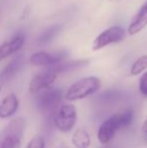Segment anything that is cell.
I'll return each mask as SVG.
<instances>
[{"mask_svg": "<svg viewBox=\"0 0 147 148\" xmlns=\"http://www.w3.org/2000/svg\"><path fill=\"white\" fill-rule=\"evenodd\" d=\"M63 99V91L59 89H45L39 92L36 104L39 111L49 112L55 109V106Z\"/></svg>", "mask_w": 147, "mask_h": 148, "instance_id": "obj_3", "label": "cell"}, {"mask_svg": "<svg viewBox=\"0 0 147 148\" xmlns=\"http://www.w3.org/2000/svg\"><path fill=\"white\" fill-rule=\"evenodd\" d=\"M24 64V57L22 55L17 56L8 62V64L0 73V81L3 83L9 82L17 75V73L21 70Z\"/></svg>", "mask_w": 147, "mask_h": 148, "instance_id": "obj_8", "label": "cell"}, {"mask_svg": "<svg viewBox=\"0 0 147 148\" xmlns=\"http://www.w3.org/2000/svg\"><path fill=\"white\" fill-rule=\"evenodd\" d=\"M124 37H125V30L120 26H113L101 32L95 38L92 49L94 51H99L109 45L119 42Z\"/></svg>", "mask_w": 147, "mask_h": 148, "instance_id": "obj_4", "label": "cell"}, {"mask_svg": "<svg viewBox=\"0 0 147 148\" xmlns=\"http://www.w3.org/2000/svg\"><path fill=\"white\" fill-rule=\"evenodd\" d=\"M57 148H69V147H68V146H66L65 144H61V145H59V146H57Z\"/></svg>", "mask_w": 147, "mask_h": 148, "instance_id": "obj_22", "label": "cell"}, {"mask_svg": "<svg viewBox=\"0 0 147 148\" xmlns=\"http://www.w3.org/2000/svg\"><path fill=\"white\" fill-rule=\"evenodd\" d=\"M20 137L12 135H3L1 148H20Z\"/></svg>", "mask_w": 147, "mask_h": 148, "instance_id": "obj_17", "label": "cell"}, {"mask_svg": "<svg viewBox=\"0 0 147 148\" xmlns=\"http://www.w3.org/2000/svg\"><path fill=\"white\" fill-rule=\"evenodd\" d=\"M146 135V137H145V139H146V140H147V134H145Z\"/></svg>", "mask_w": 147, "mask_h": 148, "instance_id": "obj_23", "label": "cell"}, {"mask_svg": "<svg viewBox=\"0 0 147 148\" xmlns=\"http://www.w3.org/2000/svg\"><path fill=\"white\" fill-rule=\"evenodd\" d=\"M66 58V53H59L57 55H51V53H44V51H38L30 57V64L36 66H45L49 68L57 62L64 60Z\"/></svg>", "mask_w": 147, "mask_h": 148, "instance_id": "obj_7", "label": "cell"}, {"mask_svg": "<svg viewBox=\"0 0 147 148\" xmlns=\"http://www.w3.org/2000/svg\"><path fill=\"white\" fill-rule=\"evenodd\" d=\"M147 26V1L140 7L139 11L135 15L129 26H128V33L136 34Z\"/></svg>", "mask_w": 147, "mask_h": 148, "instance_id": "obj_10", "label": "cell"}, {"mask_svg": "<svg viewBox=\"0 0 147 148\" xmlns=\"http://www.w3.org/2000/svg\"><path fill=\"white\" fill-rule=\"evenodd\" d=\"M134 119V112L131 109H127L125 112L120 114V123H121V129L127 128L131 125Z\"/></svg>", "mask_w": 147, "mask_h": 148, "instance_id": "obj_18", "label": "cell"}, {"mask_svg": "<svg viewBox=\"0 0 147 148\" xmlns=\"http://www.w3.org/2000/svg\"><path fill=\"white\" fill-rule=\"evenodd\" d=\"M146 70H147V55H144L134 62V64H132L131 69H130V74L132 76H137V75H140L141 73L145 72Z\"/></svg>", "mask_w": 147, "mask_h": 148, "instance_id": "obj_15", "label": "cell"}, {"mask_svg": "<svg viewBox=\"0 0 147 148\" xmlns=\"http://www.w3.org/2000/svg\"><path fill=\"white\" fill-rule=\"evenodd\" d=\"M139 91L143 97L147 98V71L142 74L139 80Z\"/></svg>", "mask_w": 147, "mask_h": 148, "instance_id": "obj_20", "label": "cell"}, {"mask_svg": "<svg viewBox=\"0 0 147 148\" xmlns=\"http://www.w3.org/2000/svg\"><path fill=\"white\" fill-rule=\"evenodd\" d=\"M142 131H143L144 134H147V118L143 122V125H142Z\"/></svg>", "mask_w": 147, "mask_h": 148, "instance_id": "obj_21", "label": "cell"}, {"mask_svg": "<svg viewBox=\"0 0 147 148\" xmlns=\"http://www.w3.org/2000/svg\"><path fill=\"white\" fill-rule=\"evenodd\" d=\"M59 25H53L51 27H49V29H46L43 33H41V35L38 37L37 41H38L39 45H44L47 43L57 34V32L59 31Z\"/></svg>", "mask_w": 147, "mask_h": 148, "instance_id": "obj_16", "label": "cell"}, {"mask_svg": "<svg viewBox=\"0 0 147 148\" xmlns=\"http://www.w3.org/2000/svg\"><path fill=\"white\" fill-rule=\"evenodd\" d=\"M44 147H45V142L43 140V138L41 136H39V135H37V136H34L28 142L26 148H44Z\"/></svg>", "mask_w": 147, "mask_h": 148, "instance_id": "obj_19", "label": "cell"}, {"mask_svg": "<svg viewBox=\"0 0 147 148\" xmlns=\"http://www.w3.org/2000/svg\"><path fill=\"white\" fill-rule=\"evenodd\" d=\"M121 129L120 123V114H115L102 123L97 132V138L99 142L103 145L108 144L114 138L116 132Z\"/></svg>", "mask_w": 147, "mask_h": 148, "instance_id": "obj_5", "label": "cell"}, {"mask_svg": "<svg viewBox=\"0 0 147 148\" xmlns=\"http://www.w3.org/2000/svg\"><path fill=\"white\" fill-rule=\"evenodd\" d=\"M101 87V81L97 77H86L75 82L66 93V99L69 101L85 99L94 95Z\"/></svg>", "mask_w": 147, "mask_h": 148, "instance_id": "obj_1", "label": "cell"}, {"mask_svg": "<svg viewBox=\"0 0 147 148\" xmlns=\"http://www.w3.org/2000/svg\"><path fill=\"white\" fill-rule=\"evenodd\" d=\"M0 90H1V86H0Z\"/></svg>", "mask_w": 147, "mask_h": 148, "instance_id": "obj_24", "label": "cell"}, {"mask_svg": "<svg viewBox=\"0 0 147 148\" xmlns=\"http://www.w3.org/2000/svg\"><path fill=\"white\" fill-rule=\"evenodd\" d=\"M77 122V109L73 104L61 105L53 115V123L62 132H69Z\"/></svg>", "mask_w": 147, "mask_h": 148, "instance_id": "obj_2", "label": "cell"}, {"mask_svg": "<svg viewBox=\"0 0 147 148\" xmlns=\"http://www.w3.org/2000/svg\"><path fill=\"white\" fill-rule=\"evenodd\" d=\"M23 43H24V37L21 36V35H17L14 38H12L10 41L0 45V60L9 57L12 53H16L18 49H21Z\"/></svg>", "mask_w": 147, "mask_h": 148, "instance_id": "obj_12", "label": "cell"}, {"mask_svg": "<svg viewBox=\"0 0 147 148\" xmlns=\"http://www.w3.org/2000/svg\"><path fill=\"white\" fill-rule=\"evenodd\" d=\"M89 64V60H68V62H57V64H53L51 66L46 68L47 70L53 71L55 74H62V73H67L72 72V71L78 70L83 66H87Z\"/></svg>", "mask_w": 147, "mask_h": 148, "instance_id": "obj_11", "label": "cell"}, {"mask_svg": "<svg viewBox=\"0 0 147 148\" xmlns=\"http://www.w3.org/2000/svg\"><path fill=\"white\" fill-rule=\"evenodd\" d=\"M57 74L49 70H45L44 72H41L36 75L31 79L28 87V91L30 94H38L39 92L49 88L57 80Z\"/></svg>", "mask_w": 147, "mask_h": 148, "instance_id": "obj_6", "label": "cell"}, {"mask_svg": "<svg viewBox=\"0 0 147 148\" xmlns=\"http://www.w3.org/2000/svg\"><path fill=\"white\" fill-rule=\"evenodd\" d=\"M24 127H25V121L22 118H15L8 123L7 127L4 131V135H12L21 138L23 134Z\"/></svg>", "mask_w": 147, "mask_h": 148, "instance_id": "obj_14", "label": "cell"}, {"mask_svg": "<svg viewBox=\"0 0 147 148\" xmlns=\"http://www.w3.org/2000/svg\"><path fill=\"white\" fill-rule=\"evenodd\" d=\"M18 106H19V101L15 94L11 93L6 96L0 103V118L5 119L11 117L17 111Z\"/></svg>", "mask_w": 147, "mask_h": 148, "instance_id": "obj_9", "label": "cell"}, {"mask_svg": "<svg viewBox=\"0 0 147 148\" xmlns=\"http://www.w3.org/2000/svg\"><path fill=\"white\" fill-rule=\"evenodd\" d=\"M72 142L76 148H89L91 145V137L84 128H78L72 136Z\"/></svg>", "mask_w": 147, "mask_h": 148, "instance_id": "obj_13", "label": "cell"}]
</instances>
